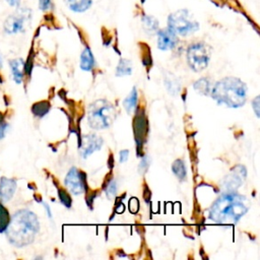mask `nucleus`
Segmentation results:
<instances>
[{
    "instance_id": "18",
    "label": "nucleus",
    "mask_w": 260,
    "mask_h": 260,
    "mask_svg": "<svg viewBox=\"0 0 260 260\" xmlns=\"http://www.w3.org/2000/svg\"><path fill=\"white\" fill-rule=\"evenodd\" d=\"M194 89L196 91H198L201 94H208L209 92H211L212 89V85H211V81L209 78L204 77V78H200L198 79L195 83H194Z\"/></svg>"
},
{
    "instance_id": "20",
    "label": "nucleus",
    "mask_w": 260,
    "mask_h": 260,
    "mask_svg": "<svg viewBox=\"0 0 260 260\" xmlns=\"http://www.w3.org/2000/svg\"><path fill=\"white\" fill-rule=\"evenodd\" d=\"M136 105H137V91H136V88L133 87L131 92L124 100V108L127 111V113L130 114L136 109Z\"/></svg>"
},
{
    "instance_id": "25",
    "label": "nucleus",
    "mask_w": 260,
    "mask_h": 260,
    "mask_svg": "<svg viewBox=\"0 0 260 260\" xmlns=\"http://www.w3.org/2000/svg\"><path fill=\"white\" fill-rule=\"evenodd\" d=\"M105 191H106V194H107L108 198H110V199L113 198L117 193V182H116V180L113 179L112 181H110L108 183Z\"/></svg>"
},
{
    "instance_id": "22",
    "label": "nucleus",
    "mask_w": 260,
    "mask_h": 260,
    "mask_svg": "<svg viewBox=\"0 0 260 260\" xmlns=\"http://www.w3.org/2000/svg\"><path fill=\"white\" fill-rule=\"evenodd\" d=\"M172 170L174 172V174L180 179V180H184L186 178L187 175V171H186V167L183 160L181 159H176L174 161V164L172 165Z\"/></svg>"
},
{
    "instance_id": "8",
    "label": "nucleus",
    "mask_w": 260,
    "mask_h": 260,
    "mask_svg": "<svg viewBox=\"0 0 260 260\" xmlns=\"http://www.w3.org/2000/svg\"><path fill=\"white\" fill-rule=\"evenodd\" d=\"M65 186L74 195H79L85 191L84 174L76 168H71L65 178Z\"/></svg>"
},
{
    "instance_id": "4",
    "label": "nucleus",
    "mask_w": 260,
    "mask_h": 260,
    "mask_svg": "<svg viewBox=\"0 0 260 260\" xmlns=\"http://www.w3.org/2000/svg\"><path fill=\"white\" fill-rule=\"evenodd\" d=\"M116 118L114 106L106 100H98L89 105L87 111L88 125L95 130L108 128Z\"/></svg>"
},
{
    "instance_id": "21",
    "label": "nucleus",
    "mask_w": 260,
    "mask_h": 260,
    "mask_svg": "<svg viewBox=\"0 0 260 260\" xmlns=\"http://www.w3.org/2000/svg\"><path fill=\"white\" fill-rule=\"evenodd\" d=\"M132 62L127 59H121L117 69H116V75L117 76H125V75H130L132 73Z\"/></svg>"
},
{
    "instance_id": "23",
    "label": "nucleus",
    "mask_w": 260,
    "mask_h": 260,
    "mask_svg": "<svg viewBox=\"0 0 260 260\" xmlns=\"http://www.w3.org/2000/svg\"><path fill=\"white\" fill-rule=\"evenodd\" d=\"M31 110H32V113H34L36 116L43 117V116H45V115L48 113V111L50 110V104H49L48 102H45V101L39 102V103H37V104L34 105V107H32Z\"/></svg>"
},
{
    "instance_id": "28",
    "label": "nucleus",
    "mask_w": 260,
    "mask_h": 260,
    "mask_svg": "<svg viewBox=\"0 0 260 260\" xmlns=\"http://www.w3.org/2000/svg\"><path fill=\"white\" fill-rule=\"evenodd\" d=\"M148 165H149V157H148L147 155H145V156L141 159V161H140V164H139V170H140V172H141V173L145 172V171L147 170V168H148Z\"/></svg>"
},
{
    "instance_id": "14",
    "label": "nucleus",
    "mask_w": 260,
    "mask_h": 260,
    "mask_svg": "<svg viewBox=\"0 0 260 260\" xmlns=\"http://www.w3.org/2000/svg\"><path fill=\"white\" fill-rule=\"evenodd\" d=\"M12 77L16 83H20L23 78V68L24 64L22 59H13L9 62Z\"/></svg>"
},
{
    "instance_id": "32",
    "label": "nucleus",
    "mask_w": 260,
    "mask_h": 260,
    "mask_svg": "<svg viewBox=\"0 0 260 260\" xmlns=\"http://www.w3.org/2000/svg\"><path fill=\"white\" fill-rule=\"evenodd\" d=\"M8 5L11 6V7H14V8H17L20 6V2L21 0H6Z\"/></svg>"
},
{
    "instance_id": "26",
    "label": "nucleus",
    "mask_w": 260,
    "mask_h": 260,
    "mask_svg": "<svg viewBox=\"0 0 260 260\" xmlns=\"http://www.w3.org/2000/svg\"><path fill=\"white\" fill-rule=\"evenodd\" d=\"M59 198L61 200V202L67 206L70 207L71 206V198L70 196L65 192V190H59Z\"/></svg>"
},
{
    "instance_id": "30",
    "label": "nucleus",
    "mask_w": 260,
    "mask_h": 260,
    "mask_svg": "<svg viewBox=\"0 0 260 260\" xmlns=\"http://www.w3.org/2000/svg\"><path fill=\"white\" fill-rule=\"evenodd\" d=\"M128 155H129V151L127 149H123L120 151V162H125L128 159Z\"/></svg>"
},
{
    "instance_id": "6",
    "label": "nucleus",
    "mask_w": 260,
    "mask_h": 260,
    "mask_svg": "<svg viewBox=\"0 0 260 260\" xmlns=\"http://www.w3.org/2000/svg\"><path fill=\"white\" fill-rule=\"evenodd\" d=\"M187 62L193 71L200 72L204 70L211 58V48L202 42L194 43L187 49Z\"/></svg>"
},
{
    "instance_id": "10",
    "label": "nucleus",
    "mask_w": 260,
    "mask_h": 260,
    "mask_svg": "<svg viewBox=\"0 0 260 260\" xmlns=\"http://www.w3.org/2000/svg\"><path fill=\"white\" fill-rule=\"evenodd\" d=\"M103 145V139L95 134L83 135L80 142V155L82 157L89 156L92 152L100 150Z\"/></svg>"
},
{
    "instance_id": "24",
    "label": "nucleus",
    "mask_w": 260,
    "mask_h": 260,
    "mask_svg": "<svg viewBox=\"0 0 260 260\" xmlns=\"http://www.w3.org/2000/svg\"><path fill=\"white\" fill-rule=\"evenodd\" d=\"M9 213L7 209L0 203V233L5 232L9 223Z\"/></svg>"
},
{
    "instance_id": "9",
    "label": "nucleus",
    "mask_w": 260,
    "mask_h": 260,
    "mask_svg": "<svg viewBox=\"0 0 260 260\" xmlns=\"http://www.w3.org/2000/svg\"><path fill=\"white\" fill-rule=\"evenodd\" d=\"M247 172L243 166L235 167L223 180V187L226 191H236L245 181Z\"/></svg>"
},
{
    "instance_id": "12",
    "label": "nucleus",
    "mask_w": 260,
    "mask_h": 260,
    "mask_svg": "<svg viewBox=\"0 0 260 260\" xmlns=\"http://www.w3.org/2000/svg\"><path fill=\"white\" fill-rule=\"evenodd\" d=\"M15 190H16L15 180L2 178L0 180V201L1 202L9 201L12 198Z\"/></svg>"
},
{
    "instance_id": "27",
    "label": "nucleus",
    "mask_w": 260,
    "mask_h": 260,
    "mask_svg": "<svg viewBox=\"0 0 260 260\" xmlns=\"http://www.w3.org/2000/svg\"><path fill=\"white\" fill-rule=\"evenodd\" d=\"M39 8L42 11H47L52 8V0H39Z\"/></svg>"
},
{
    "instance_id": "7",
    "label": "nucleus",
    "mask_w": 260,
    "mask_h": 260,
    "mask_svg": "<svg viewBox=\"0 0 260 260\" xmlns=\"http://www.w3.org/2000/svg\"><path fill=\"white\" fill-rule=\"evenodd\" d=\"M31 10L27 7H17L15 11L9 14L3 23V29L7 35H16L23 32L30 20H31Z\"/></svg>"
},
{
    "instance_id": "2",
    "label": "nucleus",
    "mask_w": 260,
    "mask_h": 260,
    "mask_svg": "<svg viewBox=\"0 0 260 260\" xmlns=\"http://www.w3.org/2000/svg\"><path fill=\"white\" fill-rule=\"evenodd\" d=\"M39 230L38 216L30 210L21 209L13 214L5 232L8 241L12 245L24 247L34 242Z\"/></svg>"
},
{
    "instance_id": "33",
    "label": "nucleus",
    "mask_w": 260,
    "mask_h": 260,
    "mask_svg": "<svg viewBox=\"0 0 260 260\" xmlns=\"http://www.w3.org/2000/svg\"><path fill=\"white\" fill-rule=\"evenodd\" d=\"M258 103H259V96H256V99L253 101V108H254V111L256 113V115L259 117V111H258Z\"/></svg>"
},
{
    "instance_id": "34",
    "label": "nucleus",
    "mask_w": 260,
    "mask_h": 260,
    "mask_svg": "<svg viewBox=\"0 0 260 260\" xmlns=\"http://www.w3.org/2000/svg\"><path fill=\"white\" fill-rule=\"evenodd\" d=\"M2 66V58H1V55H0V67Z\"/></svg>"
},
{
    "instance_id": "15",
    "label": "nucleus",
    "mask_w": 260,
    "mask_h": 260,
    "mask_svg": "<svg viewBox=\"0 0 260 260\" xmlns=\"http://www.w3.org/2000/svg\"><path fill=\"white\" fill-rule=\"evenodd\" d=\"M141 20H142V27L146 34L153 35L157 32L159 23L155 17L151 15H143Z\"/></svg>"
},
{
    "instance_id": "11",
    "label": "nucleus",
    "mask_w": 260,
    "mask_h": 260,
    "mask_svg": "<svg viewBox=\"0 0 260 260\" xmlns=\"http://www.w3.org/2000/svg\"><path fill=\"white\" fill-rule=\"evenodd\" d=\"M157 47L159 50L167 51L172 50L178 43L177 35L172 31L169 27L157 30Z\"/></svg>"
},
{
    "instance_id": "3",
    "label": "nucleus",
    "mask_w": 260,
    "mask_h": 260,
    "mask_svg": "<svg viewBox=\"0 0 260 260\" xmlns=\"http://www.w3.org/2000/svg\"><path fill=\"white\" fill-rule=\"evenodd\" d=\"M211 95L218 104L239 108L246 102L247 86L237 77H224L212 86Z\"/></svg>"
},
{
    "instance_id": "19",
    "label": "nucleus",
    "mask_w": 260,
    "mask_h": 260,
    "mask_svg": "<svg viewBox=\"0 0 260 260\" xmlns=\"http://www.w3.org/2000/svg\"><path fill=\"white\" fill-rule=\"evenodd\" d=\"M165 83H166V87L168 89V91L172 94H177L180 90V82L177 79V77H175L173 74H168L165 78Z\"/></svg>"
},
{
    "instance_id": "31",
    "label": "nucleus",
    "mask_w": 260,
    "mask_h": 260,
    "mask_svg": "<svg viewBox=\"0 0 260 260\" xmlns=\"http://www.w3.org/2000/svg\"><path fill=\"white\" fill-rule=\"evenodd\" d=\"M7 127H8V125L5 124V123L0 124V139H2L5 136V132H6Z\"/></svg>"
},
{
    "instance_id": "17",
    "label": "nucleus",
    "mask_w": 260,
    "mask_h": 260,
    "mask_svg": "<svg viewBox=\"0 0 260 260\" xmlns=\"http://www.w3.org/2000/svg\"><path fill=\"white\" fill-rule=\"evenodd\" d=\"M67 3L71 11L82 13L91 7L92 0H67Z\"/></svg>"
},
{
    "instance_id": "13",
    "label": "nucleus",
    "mask_w": 260,
    "mask_h": 260,
    "mask_svg": "<svg viewBox=\"0 0 260 260\" xmlns=\"http://www.w3.org/2000/svg\"><path fill=\"white\" fill-rule=\"evenodd\" d=\"M134 129H135V137L137 141V145L141 144V141L144 139L146 135V120L144 115H138L136 116L135 123H134Z\"/></svg>"
},
{
    "instance_id": "29",
    "label": "nucleus",
    "mask_w": 260,
    "mask_h": 260,
    "mask_svg": "<svg viewBox=\"0 0 260 260\" xmlns=\"http://www.w3.org/2000/svg\"><path fill=\"white\" fill-rule=\"evenodd\" d=\"M138 207H139V204H138L137 199H136V198H132V199L130 200V202H129V208H130V210H131L132 212H136L137 209H138Z\"/></svg>"
},
{
    "instance_id": "1",
    "label": "nucleus",
    "mask_w": 260,
    "mask_h": 260,
    "mask_svg": "<svg viewBox=\"0 0 260 260\" xmlns=\"http://www.w3.org/2000/svg\"><path fill=\"white\" fill-rule=\"evenodd\" d=\"M250 208V201L236 191H226L212 204L209 218L220 224L236 223Z\"/></svg>"
},
{
    "instance_id": "5",
    "label": "nucleus",
    "mask_w": 260,
    "mask_h": 260,
    "mask_svg": "<svg viewBox=\"0 0 260 260\" xmlns=\"http://www.w3.org/2000/svg\"><path fill=\"white\" fill-rule=\"evenodd\" d=\"M168 27L176 35L188 36L199 29V23L187 9H179L168 17Z\"/></svg>"
},
{
    "instance_id": "16",
    "label": "nucleus",
    "mask_w": 260,
    "mask_h": 260,
    "mask_svg": "<svg viewBox=\"0 0 260 260\" xmlns=\"http://www.w3.org/2000/svg\"><path fill=\"white\" fill-rule=\"evenodd\" d=\"M94 66V58L89 48H84L80 55V68L84 71H89Z\"/></svg>"
}]
</instances>
